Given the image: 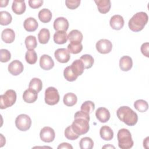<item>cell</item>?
I'll return each mask as SVG.
<instances>
[{"label": "cell", "instance_id": "cell-1", "mask_svg": "<svg viewBox=\"0 0 149 149\" xmlns=\"http://www.w3.org/2000/svg\"><path fill=\"white\" fill-rule=\"evenodd\" d=\"M74 119L71 125L73 131L79 136L87 133L90 129V115L79 111L75 113Z\"/></svg>", "mask_w": 149, "mask_h": 149}, {"label": "cell", "instance_id": "cell-2", "mask_svg": "<svg viewBox=\"0 0 149 149\" xmlns=\"http://www.w3.org/2000/svg\"><path fill=\"white\" fill-rule=\"evenodd\" d=\"M116 115L120 121L127 126H134L138 121L137 114L127 106L119 107L116 111Z\"/></svg>", "mask_w": 149, "mask_h": 149}, {"label": "cell", "instance_id": "cell-3", "mask_svg": "<svg viewBox=\"0 0 149 149\" xmlns=\"http://www.w3.org/2000/svg\"><path fill=\"white\" fill-rule=\"evenodd\" d=\"M148 16L146 12H137L129 20L128 23L129 27L134 32H139L144 29L148 22Z\"/></svg>", "mask_w": 149, "mask_h": 149}, {"label": "cell", "instance_id": "cell-4", "mask_svg": "<svg viewBox=\"0 0 149 149\" xmlns=\"http://www.w3.org/2000/svg\"><path fill=\"white\" fill-rule=\"evenodd\" d=\"M118 146L121 149H129L134 144L130 131L127 129H120L117 134Z\"/></svg>", "mask_w": 149, "mask_h": 149}, {"label": "cell", "instance_id": "cell-5", "mask_svg": "<svg viewBox=\"0 0 149 149\" xmlns=\"http://www.w3.org/2000/svg\"><path fill=\"white\" fill-rule=\"evenodd\" d=\"M16 101V93L13 90H8L0 95V108L6 109L12 106Z\"/></svg>", "mask_w": 149, "mask_h": 149}, {"label": "cell", "instance_id": "cell-6", "mask_svg": "<svg viewBox=\"0 0 149 149\" xmlns=\"http://www.w3.org/2000/svg\"><path fill=\"white\" fill-rule=\"evenodd\" d=\"M60 99L59 93L54 87H49L45 91V102L49 105H54L59 102Z\"/></svg>", "mask_w": 149, "mask_h": 149}, {"label": "cell", "instance_id": "cell-7", "mask_svg": "<svg viewBox=\"0 0 149 149\" xmlns=\"http://www.w3.org/2000/svg\"><path fill=\"white\" fill-rule=\"evenodd\" d=\"M15 125L20 131L28 130L31 125V119L26 114H20L15 119Z\"/></svg>", "mask_w": 149, "mask_h": 149}, {"label": "cell", "instance_id": "cell-8", "mask_svg": "<svg viewBox=\"0 0 149 149\" xmlns=\"http://www.w3.org/2000/svg\"><path fill=\"white\" fill-rule=\"evenodd\" d=\"M40 137L42 141L45 143H51L55 137L54 130L49 126L44 127L40 131Z\"/></svg>", "mask_w": 149, "mask_h": 149}, {"label": "cell", "instance_id": "cell-9", "mask_svg": "<svg viewBox=\"0 0 149 149\" xmlns=\"http://www.w3.org/2000/svg\"><path fill=\"white\" fill-rule=\"evenodd\" d=\"M95 47L98 52L102 54H106L111 51L112 49V44L107 39H101L97 42Z\"/></svg>", "mask_w": 149, "mask_h": 149}, {"label": "cell", "instance_id": "cell-10", "mask_svg": "<svg viewBox=\"0 0 149 149\" xmlns=\"http://www.w3.org/2000/svg\"><path fill=\"white\" fill-rule=\"evenodd\" d=\"M54 56L56 61L60 63H67L70 58L69 52L66 48L57 49L55 51Z\"/></svg>", "mask_w": 149, "mask_h": 149}, {"label": "cell", "instance_id": "cell-11", "mask_svg": "<svg viewBox=\"0 0 149 149\" xmlns=\"http://www.w3.org/2000/svg\"><path fill=\"white\" fill-rule=\"evenodd\" d=\"M23 63L18 60L13 61L8 65V71L13 76L20 74L23 71Z\"/></svg>", "mask_w": 149, "mask_h": 149}, {"label": "cell", "instance_id": "cell-12", "mask_svg": "<svg viewBox=\"0 0 149 149\" xmlns=\"http://www.w3.org/2000/svg\"><path fill=\"white\" fill-rule=\"evenodd\" d=\"M53 26L56 31H66L69 28V22L63 17H59L54 20Z\"/></svg>", "mask_w": 149, "mask_h": 149}, {"label": "cell", "instance_id": "cell-13", "mask_svg": "<svg viewBox=\"0 0 149 149\" xmlns=\"http://www.w3.org/2000/svg\"><path fill=\"white\" fill-rule=\"evenodd\" d=\"M124 23L125 22L123 17L119 15H113L111 17L109 21L110 26L112 29L116 30H119L122 29L124 26Z\"/></svg>", "mask_w": 149, "mask_h": 149}, {"label": "cell", "instance_id": "cell-14", "mask_svg": "<svg viewBox=\"0 0 149 149\" xmlns=\"http://www.w3.org/2000/svg\"><path fill=\"white\" fill-rule=\"evenodd\" d=\"M40 66L43 70H48L54 66V62L50 56L44 54L40 58Z\"/></svg>", "mask_w": 149, "mask_h": 149}, {"label": "cell", "instance_id": "cell-15", "mask_svg": "<svg viewBox=\"0 0 149 149\" xmlns=\"http://www.w3.org/2000/svg\"><path fill=\"white\" fill-rule=\"evenodd\" d=\"M95 116L100 122L105 123L109 120L111 115L108 109L104 107H100L95 111Z\"/></svg>", "mask_w": 149, "mask_h": 149}, {"label": "cell", "instance_id": "cell-16", "mask_svg": "<svg viewBox=\"0 0 149 149\" xmlns=\"http://www.w3.org/2000/svg\"><path fill=\"white\" fill-rule=\"evenodd\" d=\"M38 97V93L31 88H28L26 90L23 94V99L27 103L34 102Z\"/></svg>", "mask_w": 149, "mask_h": 149}, {"label": "cell", "instance_id": "cell-17", "mask_svg": "<svg viewBox=\"0 0 149 149\" xmlns=\"http://www.w3.org/2000/svg\"><path fill=\"white\" fill-rule=\"evenodd\" d=\"M133 66V61L129 56H123L119 60V67L123 71L127 72L132 69Z\"/></svg>", "mask_w": 149, "mask_h": 149}, {"label": "cell", "instance_id": "cell-18", "mask_svg": "<svg viewBox=\"0 0 149 149\" xmlns=\"http://www.w3.org/2000/svg\"><path fill=\"white\" fill-rule=\"evenodd\" d=\"M26 6L24 0H15L12 5V11L17 15H22L26 10Z\"/></svg>", "mask_w": 149, "mask_h": 149}, {"label": "cell", "instance_id": "cell-19", "mask_svg": "<svg viewBox=\"0 0 149 149\" xmlns=\"http://www.w3.org/2000/svg\"><path fill=\"white\" fill-rule=\"evenodd\" d=\"M94 2L100 13L105 14L109 11L111 7V3L109 0H95Z\"/></svg>", "mask_w": 149, "mask_h": 149}, {"label": "cell", "instance_id": "cell-20", "mask_svg": "<svg viewBox=\"0 0 149 149\" xmlns=\"http://www.w3.org/2000/svg\"><path fill=\"white\" fill-rule=\"evenodd\" d=\"M70 66L73 73L77 76L81 75L85 69L84 64L80 59L74 61Z\"/></svg>", "mask_w": 149, "mask_h": 149}, {"label": "cell", "instance_id": "cell-21", "mask_svg": "<svg viewBox=\"0 0 149 149\" xmlns=\"http://www.w3.org/2000/svg\"><path fill=\"white\" fill-rule=\"evenodd\" d=\"M24 29L29 32H33L37 30L38 26L37 21L34 17L27 18L23 23Z\"/></svg>", "mask_w": 149, "mask_h": 149}, {"label": "cell", "instance_id": "cell-22", "mask_svg": "<svg viewBox=\"0 0 149 149\" xmlns=\"http://www.w3.org/2000/svg\"><path fill=\"white\" fill-rule=\"evenodd\" d=\"M100 135L102 140L109 141L113 137V132L110 127L105 125L101 127L100 130Z\"/></svg>", "mask_w": 149, "mask_h": 149}, {"label": "cell", "instance_id": "cell-23", "mask_svg": "<svg viewBox=\"0 0 149 149\" xmlns=\"http://www.w3.org/2000/svg\"><path fill=\"white\" fill-rule=\"evenodd\" d=\"M1 38L5 43H12L15 40V33L11 29H5L2 32Z\"/></svg>", "mask_w": 149, "mask_h": 149}, {"label": "cell", "instance_id": "cell-24", "mask_svg": "<svg viewBox=\"0 0 149 149\" xmlns=\"http://www.w3.org/2000/svg\"><path fill=\"white\" fill-rule=\"evenodd\" d=\"M38 16L41 22L47 23L51 21L52 19V13L48 9L44 8L39 11Z\"/></svg>", "mask_w": 149, "mask_h": 149}, {"label": "cell", "instance_id": "cell-25", "mask_svg": "<svg viewBox=\"0 0 149 149\" xmlns=\"http://www.w3.org/2000/svg\"><path fill=\"white\" fill-rule=\"evenodd\" d=\"M83 38L82 33L78 30H73L68 35V38L70 42H81Z\"/></svg>", "mask_w": 149, "mask_h": 149}, {"label": "cell", "instance_id": "cell-26", "mask_svg": "<svg viewBox=\"0 0 149 149\" xmlns=\"http://www.w3.org/2000/svg\"><path fill=\"white\" fill-rule=\"evenodd\" d=\"M68 35L66 31H57L54 34V41L58 44H63L67 42Z\"/></svg>", "mask_w": 149, "mask_h": 149}, {"label": "cell", "instance_id": "cell-27", "mask_svg": "<svg viewBox=\"0 0 149 149\" xmlns=\"http://www.w3.org/2000/svg\"><path fill=\"white\" fill-rule=\"evenodd\" d=\"M63 101L65 105L68 107H72L76 104L77 101V98L76 94L74 93H68L64 95Z\"/></svg>", "mask_w": 149, "mask_h": 149}, {"label": "cell", "instance_id": "cell-28", "mask_svg": "<svg viewBox=\"0 0 149 149\" xmlns=\"http://www.w3.org/2000/svg\"><path fill=\"white\" fill-rule=\"evenodd\" d=\"M38 38L40 43L47 44L50 38V32L48 29L43 28L40 30L38 34Z\"/></svg>", "mask_w": 149, "mask_h": 149}, {"label": "cell", "instance_id": "cell-29", "mask_svg": "<svg viewBox=\"0 0 149 149\" xmlns=\"http://www.w3.org/2000/svg\"><path fill=\"white\" fill-rule=\"evenodd\" d=\"M12 20L11 15L7 11L0 12V24L2 26L9 24Z\"/></svg>", "mask_w": 149, "mask_h": 149}, {"label": "cell", "instance_id": "cell-30", "mask_svg": "<svg viewBox=\"0 0 149 149\" xmlns=\"http://www.w3.org/2000/svg\"><path fill=\"white\" fill-rule=\"evenodd\" d=\"M83 49V45L81 42H71L68 45V50L69 52L73 54H77L80 53Z\"/></svg>", "mask_w": 149, "mask_h": 149}, {"label": "cell", "instance_id": "cell-31", "mask_svg": "<svg viewBox=\"0 0 149 149\" xmlns=\"http://www.w3.org/2000/svg\"><path fill=\"white\" fill-rule=\"evenodd\" d=\"M79 146L81 149H91L94 146V142L90 137H85L80 140Z\"/></svg>", "mask_w": 149, "mask_h": 149}, {"label": "cell", "instance_id": "cell-32", "mask_svg": "<svg viewBox=\"0 0 149 149\" xmlns=\"http://www.w3.org/2000/svg\"><path fill=\"white\" fill-rule=\"evenodd\" d=\"M80 59L82 61L84 64L85 69H90L91 68L93 63L94 62V60L93 57L91 55L88 54H84L81 56Z\"/></svg>", "mask_w": 149, "mask_h": 149}, {"label": "cell", "instance_id": "cell-33", "mask_svg": "<svg viewBox=\"0 0 149 149\" xmlns=\"http://www.w3.org/2000/svg\"><path fill=\"white\" fill-rule=\"evenodd\" d=\"M29 87L36 90L37 93H39L42 88V81L38 78H33L29 83Z\"/></svg>", "mask_w": 149, "mask_h": 149}, {"label": "cell", "instance_id": "cell-34", "mask_svg": "<svg viewBox=\"0 0 149 149\" xmlns=\"http://www.w3.org/2000/svg\"><path fill=\"white\" fill-rule=\"evenodd\" d=\"M25 45L28 50L35 49L37 46V42L35 36H29L25 39Z\"/></svg>", "mask_w": 149, "mask_h": 149}, {"label": "cell", "instance_id": "cell-35", "mask_svg": "<svg viewBox=\"0 0 149 149\" xmlns=\"http://www.w3.org/2000/svg\"><path fill=\"white\" fill-rule=\"evenodd\" d=\"M25 59L30 65L36 63L37 61V55L36 51L34 49L28 50L25 54Z\"/></svg>", "mask_w": 149, "mask_h": 149}, {"label": "cell", "instance_id": "cell-36", "mask_svg": "<svg viewBox=\"0 0 149 149\" xmlns=\"http://www.w3.org/2000/svg\"><path fill=\"white\" fill-rule=\"evenodd\" d=\"M134 107L138 111L140 112H144L148 109V105L145 100H138L134 102Z\"/></svg>", "mask_w": 149, "mask_h": 149}, {"label": "cell", "instance_id": "cell-37", "mask_svg": "<svg viewBox=\"0 0 149 149\" xmlns=\"http://www.w3.org/2000/svg\"><path fill=\"white\" fill-rule=\"evenodd\" d=\"M95 108V104L91 101H86L83 102L80 107V111L82 112L89 114L91 113Z\"/></svg>", "mask_w": 149, "mask_h": 149}, {"label": "cell", "instance_id": "cell-38", "mask_svg": "<svg viewBox=\"0 0 149 149\" xmlns=\"http://www.w3.org/2000/svg\"><path fill=\"white\" fill-rule=\"evenodd\" d=\"M63 76H64V77L65 78V79L69 81H75L78 77L77 76H76V74H74L73 73L70 66H67L64 69Z\"/></svg>", "mask_w": 149, "mask_h": 149}, {"label": "cell", "instance_id": "cell-39", "mask_svg": "<svg viewBox=\"0 0 149 149\" xmlns=\"http://www.w3.org/2000/svg\"><path fill=\"white\" fill-rule=\"evenodd\" d=\"M65 136L66 139L70 140H74L77 139L80 136L77 134L72 129V126L70 125L68 126L65 130Z\"/></svg>", "mask_w": 149, "mask_h": 149}, {"label": "cell", "instance_id": "cell-40", "mask_svg": "<svg viewBox=\"0 0 149 149\" xmlns=\"http://www.w3.org/2000/svg\"><path fill=\"white\" fill-rule=\"evenodd\" d=\"M11 58L10 52L6 49H0V61L1 62H7Z\"/></svg>", "mask_w": 149, "mask_h": 149}, {"label": "cell", "instance_id": "cell-41", "mask_svg": "<svg viewBox=\"0 0 149 149\" xmlns=\"http://www.w3.org/2000/svg\"><path fill=\"white\" fill-rule=\"evenodd\" d=\"M80 0H66L65 4L68 8L75 9L80 5Z\"/></svg>", "mask_w": 149, "mask_h": 149}, {"label": "cell", "instance_id": "cell-42", "mask_svg": "<svg viewBox=\"0 0 149 149\" xmlns=\"http://www.w3.org/2000/svg\"><path fill=\"white\" fill-rule=\"evenodd\" d=\"M43 2L42 0H30L29 1V4L31 8L37 9L42 6Z\"/></svg>", "mask_w": 149, "mask_h": 149}, {"label": "cell", "instance_id": "cell-43", "mask_svg": "<svg viewBox=\"0 0 149 149\" xmlns=\"http://www.w3.org/2000/svg\"><path fill=\"white\" fill-rule=\"evenodd\" d=\"M148 48H149V43L148 42H145L143 43L141 46V53L146 56V57L149 56V51H148Z\"/></svg>", "mask_w": 149, "mask_h": 149}, {"label": "cell", "instance_id": "cell-44", "mask_svg": "<svg viewBox=\"0 0 149 149\" xmlns=\"http://www.w3.org/2000/svg\"><path fill=\"white\" fill-rule=\"evenodd\" d=\"M58 149H61V148H67V149H72L73 147L69 143H62L61 144H60L58 146Z\"/></svg>", "mask_w": 149, "mask_h": 149}, {"label": "cell", "instance_id": "cell-45", "mask_svg": "<svg viewBox=\"0 0 149 149\" xmlns=\"http://www.w3.org/2000/svg\"><path fill=\"white\" fill-rule=\"evenodd\" d=\"M1 5H0V6L1 7H5L7 6L8 2H9V1L8 0H5V1H1Z\"/></svg>", "mask_w": 149, "mask_h": 149}, {"label": "cell", "instance_id": "cell-46", "mask_svg": "<svg viewBox=\"0 0 149 149\" xmlns=\"http://www.w3.org/2000/svg\"><path fill=\"white\" fill-rule=\"evenodd\" d=\"M148 137H147L143 141V146L145 148H146V146H147V147L148 148Z\"/></svg>", "mask_w": 149, "mask_h": 149}, {"label": "cell", "instance_id": "cell-47", "mask_svg": "<svg viewBox=\"0 0 149 149\" xmlns=\"http://www.w3.org/2000/svg\"><path fill=\"white\" fill-rule=\"evenodd\" d=\"M103 148H115V147L114 146H111V145H110V144H108V145H106V146H104L103 147H102Z\"/></svg>", "mask_w": 149, "mask_h": 149}]
</instances>
